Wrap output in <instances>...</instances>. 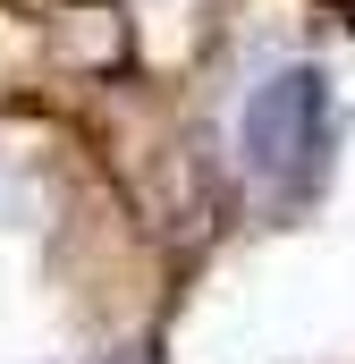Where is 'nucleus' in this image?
<instances>
[{
    "label": "nucleus",
    "mask_w": 355,
    "mask_h": 364,
    "mask_svg": "<svg viewBox=\"0 0 355 364\" xmlns=\"http://www.w3.org/2000/svg\"><path fill=\"white\" fill-rule=\"evenodd\" d=\"M322 136H330V85H322V68H279L271 85H254L246 119H237V144H246V161L263 178L305 170L322 153Z\"/></svg>",
    "instance_id": "obj_1"
}]
</instances>
